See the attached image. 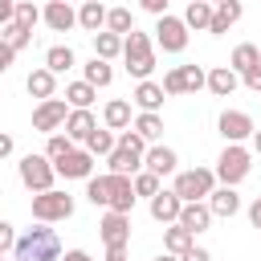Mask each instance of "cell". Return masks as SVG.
Masks as SVG:
<instances>
[{"instance_id": "18", "label": "cell", "mask_w": 261, "mask_h": 261, "mask_svg": "<svg viewBox=\"0 0 261 261\" xmlns=\"http://www.w3.org/2000/svg\"><path fill=\"white\" fill-rule=\"evenodd\" d=\"M143 167H147V171H155V175H175V171H179V155H175L171 147H163V143H151V147H147Z\"/></svg>"}, {"instance_id": "48", "label": "cell", "mask_w": 261, "mask_h": 261, "mask_svg": "<svg viewBox=\"0 0 261 261\" xmlns=\"http://www.w3.org/2000/svg\"><path fill=\"white\" fill-rule=\"evenodd\" d=\"M102 261H126V249H106V257Z\"/></svg>"}, {"instance_id": "49", "label": "cell", "mask_w": 261, "mask_h": 261, "mask_svg": "<svg viewBox=\"0 0 261 261\" xmlns=\"http://www.w3.org/2000/svg\"><path fill=\"white\" fill-rule=\"evenodd\" d=\"M249 143H253V151L261 155V130H253V139H249Z\"/></svg>"}, {"instance_id": "17", "label": "cell", "mask_w": 261, "mask_h": 261, "mask_svg": "<svg viewBox=\"0 0 261 261\" xmlns=\"http://www.w3.org/2000/svg\"><path fill=\"white\" fill-rule=\"evenodd\" d=\"M94 130H98L94 110H90V106H73V110H69V118H65V135H69L73 143H86Z\"/></svg>"}, {"instance_id": "37", "label": "cell", "mask_w": 261, "mask_h": 261, "mask_svg": "<svg viewBox=\"0 0 261 261\" xmlns=\"http://www.w3.org/2000/svg\"><path fill=\"white\" fill-rule=\"evenodd\" d=\"M12 20H20V24L37 29V20H45V8H37L33 0H16V12H12Z\"/></svg>"}, {"instance_id": "39", "label": "cell", "mask_w": 261, "mask_h": 261, "mask_svg": "<svg viewBox=\"0 0 261 261\" xmlns=\"http://www.w3.org/2000/svg\"><path fill=\"white\" fill-rule=\"evenodd\" d=\"M159 179H163V175H155V171H147V167H143V171H135V192L151 200L155 192H163V184H159Z\"/></svg>"}, {"instance_id": "27", "label": "cell", "mask_w": 261, "mask_h": 261, "mask_svg": "<svg viewBox=\"0 0 261 261\" xmlns=\"http://www.w3.org/2000/svg\"><path fill=\"white\" fill-rule=\"evenodd\" d=\"M241 12H245L241 0H224V4H216V16H212V29H208V33H212V37H224V33L241 20Z\"/></svg>"}, {"instance_id": "25", "label": "cell", "mask_w": 261, "mask_h": 261, "mask_svg": "<svg viewBox=\"0 0 261 261\" xmlns=\"http://www.w3.org/2000/svg\"><path fill=\"white\" fill-rule=\"evenodd\" d=\"M212 16H216V4L212 0H188V8H184L188 29H196V33H208L212 29Z\"/></svg>"}, {"instance_id": "13", "label": "cell", "mask_w": 261, "mask_h": 261, "mask_svg": "<svg viewBox=\"0 0 261 261\" xmlns=\"http://www.w3.org/2000/svg\"><path fill=\"white\" fill-rule=\"evenodd\" d=\"M94 159H98V155H94L90 147H73L69 155L57 159V175H61V179H90V175H94Z\"/></svg>"}, {"instance_id": "24", "label": "cell", "mask_w": 261, "mask_h": 261, "mask_svg": "<svg viewBox=\"0 0 261 261\" xmlns=\"http://www.w3.org/2000/svg\"><path fill=\"white\" fill-rule=\"evenodd\" d=\"M102 126H110V130H126V126H135V118H130V102H126V98H110V102L102 106Z\"/></svg>"}, {"instance_id": "20", "label": "cell", "mask_w": 261, "mask_h": 261, "mask_svg": "<svg viewBox=\"0 0 261 261\" xmlns=\"http://www.w3.org/2000/svg\"><path fill=\"white\" fill-rule=\"evenodd\" d=\"M24 90H29L37 102H45V98H53V94H57V73H53L49 65H37V69L24 77Z\"/></svg>"}, {"instance_id": "28", "label": "cell", "mask_w": 261, "mask_h": 261, "mask_svg": "<svg viewBox=\"0 0 261 261\" xmlns=\"http://www.w3.org/2000/svg\"><path fill=\"white\" fill-rule=\"evenodd\" d=\"M122 45H126V37H122V33H110V29L94 33V53H98V57H106V61L122 57Z\"/></svg>"}, {"instance_id": "40", "label": "cell", "mask_w": 261, "mask_h": 261, "mask_svg": "<svg viewBox=\"0 0 261 261\" xmlns=\"http://www.w3.org/2000/svg\"><path fill=\"white\" fill-rule=\"evenodd\" d=\"M16 241H20V237H16V228H12L8 220H0V253H12V249H16Z\"/></svg>"}, {"instance_id": "35", "label": "cell", "mask_w": 261, "mask_h": 261, "mask_svg": "<svg viewBox=\"0 0 261 261\" xmlns=\"http://www.w3.org/2000/svg\"><path fill=\"white\" fill-rule=\"evenodd\" d=\"M29 41H33V29H29V24H20V20H4V45H12V49L20 53Z\"/></svg>"}, {"instance_id": "44", "label": "cell", "mask_w": 261, "mask_h": 261, "mask_svg": "<svg viewBox=\"0 0 261 261\" xmlns=\"http://www.w3.org/2000/svg\"><path fill=\"white\" fill-rule=\"evenodd\" d=\"M249 224H253V228L261 232V196H257V200L249 204Z\"/></svg>"}, {"instance_id": "5", "label": "cell", "mask_w": 261, "mask_h": 261, "mask_svg": "<svg viewBox=\"0 0 261 261\" xmlns=\"http://www.w3.org/2000/svg\"><path fill=\"white\" fill-rule=\"evenodd\" d=\"M33 220H45V224H57V220H69L73 216V196L61 192V188H49V192H33Z\"/></svg>"}, {"instance_id": "32", "label": "cell", "mask_w": 261, "mask_h": 261, "mask_svg": "<svg viewBox=\"0 0 261 261\" xmlns=\"http://www.w3.org/2000/svg\"><path fill=\"white\" fill-rule=\"evenodd\" d=\"M94 98H98V86L86 82V77L65 86V102H69V106H94Z\"/></svg>"}, {"instance_id": "41", "label": "cell", "mask_w": 261, "mask_h": 261, "mask_svg": "<svg viewBox=\"0 0 261 261\" xmlns=\"http://www.w3.org/2000/svg\"><path fill=\"white\" fill-rule=\"evenodd\" d=\"M241 82H245V90H253V94H261V61L249 69V73H241Z\"/></svg>"}, {"instance_id": "3", "label": "cell", "mask_w": 261, "mask_h": 261, "mask_svg": "<svg viewBox=\"0 0 261 261\" xmlns=\"http://www.w3.org/2000/svg\"><path fill=\"white\" fill-rule=\"evenodd\" d=\"M122 61H126V73L130 77H139V82H147L151 77V69H155V41L147 37V33H126V45H122Z\"/></svg>"}, {"instance_id": "31", "label": "cell", "mask_w": 261, "mask_h": 261, "mask_svg": "<svg viewBox=\"0 0 261 261\" xmlns=\"http://www.w3.org/2000/svg\"><path fill=\"white\" fill-rule=\"evenodd\" d=\"M45 65H49L53 73H65V69L77 65V57H73L69 45H49V49H45Z\"/></svg>"}, {"instance_id": "30", "label": "cell", "mask_w": 261, "mask_h": 261, "mask_svg": "<svg viewBox=\"0 0 261 261\" xmlns=\"http://www.w3.org/2000/svg\"><path fill=\"white\" fill-rule=\"evenodd\" d=\"M257 61H261V49H257L253 41H241V45L232 49V57H228V65H232L237 73H249V69L257 65Z\"/></svg>"}, {"instance_id": "15", "label": "cell", "mask_w": 261, "mask_h": 261, "mask_svg": "<svg viewBox=\"0 0 261 261\" xmlns=\"http://www.w3.org/2000/svg\"><path fill=\"white\" fill-rule=\"evenodd\" d=\"M45 24H49L53 33L82 29V24H77V8H73L69 0H49V4H45Z\"/></svg>"}, {"instance_id": "51", "label": "cell", "mask_w": 261, "mask_h": 261, "mask_svg": "<svg viewBox=\"0 0 261 261\" xmlns=\"http://www.w3.org/2000/svg\"><path fill=\"white\" fill-rule=\"evenodd\" d=\"M212 4H224V0H212Z\"/></svg>"}, {"instance_id": "26", "label": "cell", "mask_w": 261, "mask_h": 261, "mask_svg": "<svg viewBox=\"0 0 261 261\" xmlns=\"http://www.w3.org/2000/svg\"><path fill=\"white\" fill-rule=\"evenodd\" d=\"M192 245H196V232H188V228H184L179 220H175V224H163V249H167V253L184 257V253H188Z\"/></svg>"}, {"instance_id": "38", "label": "cell", "mask_w": 261, "mask_h": 261, "mask_svg": "<svg viewBox=\"0 0 261 261\" xmlns=\"http://www.w3.org/2000/svg\"><path fill=\"white\" fill-rule=\"evenodd\" d=\"M106 29L110 33H135V16H130V8H110V16H106Z\"/></svg>"}, {"instance_id": "7", "label": "cell", "mask_w": 261, "mask_h": 261, "mask_svg": "<svg viewBox=\"0 0 261 261\" xmlns=\"http://www.w3.org/2000/svg\"><path fill=\"white\" fill-rule=\"evenodd\" d=\"M16 171H20V184H24L29 192H49L53 179H57V163H53L49 155H33V151L16 163Z\"/></svg>"}, {"instance_id": "47", "label": "cell", "mask_w": 261, "mask_h": 261, "mask_svg": "<svg viewBox=\"0 0 261 261\" xmlns=\"http://www.w3.org/2000/svg\"><path fill=\"white\" fill-rule=\"evenodd\" d=\"M12 147H16L12 135H0V155H12Z\"/></svg>"}, {"instance_id": "1", "label": "cell", "mask_w": 261, "mask_h": 261, "mask_svg": "<svg viewBox=\"0 0 261 261\" xmlns=\"http://www.w3.org/2000/svg\"><path fill=\"white\" fill-rule=\"evenodd\" d=\"M86 200L94 208H114V212H130L139 192H135V175H118V171H106V175H90L86 179Z\"/></svg>"}, {"instance_id": "36", "label": "cell", "mask_w": 261, "mask_h": 261, "mask_svg": "<svg viewBox=\"0 0 261 261\" xmlns=\"http://www.w3.org/2000/svg\"><path fill=\"white\" fill-rule=\"evenodd\" d=\"M73 147H77V143H73L69 135H61V130H53V135H45V155H49L53 163H57L61 155H69Z\"/></svg>"}, {"instance_id": "10", "label": "cell", "mask_w": 261, "mask_h": 261, "mask_svg": "<svg viewBox=\"0 0 261 261\" xmlns=\"http://www.w3.org/2000/svg\"><path fill=\"white\" fill-rule=\"evenodd\" d=\"M69 102L65 98H45V102H37V110H33V130L37 135H53V130H65V118H69Z\"/></svg>"}, {"instance_id": "11", "label": "cell", "mask_w": 261, "mask_h": 261, "mask_svg": "<svg viewBox=\"0 0 261 261\" xmlns=\"http://www.w3.org/2000/svg\"><path fill=\"white\" fill-rule=\"evenodd\" d=\"M98 237H102L106 249H126L130 245V212L106 208V216L98 220Z\"/></svg>"}, {"instance_id": "52", "label": "cell", "mask_w": 261, "mask_h": 261, "mask_svg": "<svg viewBox=\"0 0 261 261\" xmlns=\"http://www.w3.org/2000/svg\"><path fill=\"white\" fill-rule=\"evenodd\" d=\"M77 4H86V0H77Z\"/></svg>"}, {"instance_id": "9", "label": "cell", "mask_w": 261, "mask_h": 261, "mask_svg": "<svg viewBox=\"0 0 261 261\" xmlns=\"http://www.w3.org/2000/svg\"><path fill=\"white\" fill-rule=\"evenodd\" d=\"M155 45L163 53H184L188 49V20L184 16H155Z\"/></svg>"}, {"instance_id": "6", "label": "cell", "mask_w": 261, "mask_h": 261, "mask_svg": "<svg viewBox=\"0 0 261 261\" xmlns=\"http://www.w3.org/2000/svg\"><path fill=\"white\" fill-rule=\"evenodd\" d=\"M175 192H179V200L188 204V200H208L212 192H216V167H188V171H175V184H171Z\"/></svg>"}, {"instance_id": "22", "label": "cell", "mask_w": 261, "mask_h": 261, "mask_svg": "<svg viewBox=\"0 0 261 261\" xmlns=\"http://www.w3.org/2000/svg\"><path fill=\"white\" fill-rule=\"evenodd\" d=\"M106 16H110V8H106L102 0H86V4H77V24H82L86 33H102V29H106Z\"/></svg>"}, {"instance_id": "12", "label": "cell", "mask_w": 261, "mask_h": 261, "mask_svg": "<svg viewBox=\"0 0 261 261\" xmlns=\"http://www.w3.org/2000/svg\"><path fill=\"white\" fill-rule=\"evenodd\" d=\"M216 130L224 135V143H245V139H253L257 122H253V114H245V110H220Z\"/></svg>"}, {"instance_id": "43", "label": "cell", "mask_w": 261, "mask_h": 261, "mask_svg": "<svg viewBox=\"0 0 261 261\" xmlns=\"http://www.w3.org/2000/svg\"><path fill=\"white\" fill-rule=\"evenodd\" d=\"M184 261H212V253H208V249H200V245H192V249L184 253Z\"/></svg>"}, {"instance_id": "23", "label": "cell", "mask_w": 261, "mask_h": 261, "mask_svg": "<svg viewBox=\"0 0 261 261\" xmlns=\"http://www.w3.org/2000/svg\"><path fill=\"white\" fill-rule=\"evenodd\" d=\"M163 94H167V90H163V82H151V77H147V82H139V86H135L130 102H135L139 110H155V114H159V106H163Z\"/></svg>"}, {"instance_id": "19", "label": "cell", "mask_w": 261, "mask_h": 261, "mask_svg": "<svg viewBox=\"0 0 261 261\" xmlns=\"http://www.w3.org/2000/svg\"><path fill=\"white\" fill-rule=\"evenodd\" d=\"M237 86H245V82H241V73H237L232 65H212V69H208V90H212L216 98H232Z\"/></svg>"}, {"instance_id": "33", "label": "cell", "mask_w": 261, "mask_h": 261, "mask_svg": "<svg viewBox=\"0 0 261 261\" xmlns=\"http://www.w3.org/2000/svg\"><path fill=\"white\" fill-rule=\"evenodd\" d=\"M135 130H139L147 143H159V135H163V114H155V110H139Z\"/></svg>"}, {"instance_id": "29", "label": "cell", "mask_w": 261, "mask_h": 261, "mask_svg": "<svg viewBox=\"0 0 261 261\" xmlns=\"http://www.w3.org/2000/svg\"><path fill=\"white\" fill-rule=\"evenodd\" d=\"M82 77H86V82H94L98 90H106V86L114 82V69H110V61H106V57H98V53H94V57L82 65Z\"/></svg>"}, {"instance_id": "42", "label": "cell", "mask_w": 261, "mask_h": 261, "mask_svg": "<svg viewBox=\"0 0 261 261\" xmlns=\"http://www.w3.org/2000/svg\"><path fill=\"white\" fill-rule=\"evenodd\" d=\"M167 4H171V0H139V8L151 12V16H167Z\"/></svg>"}, {"instance_id": "16", "label": "cell", "mask_w": 261, "mask_h": 261, "mask_svg": "<svg viewBox=\"0 0 261 261\" xmlns=\"http://www.w3.org/2000/svg\"><path fill=\"white\" fill-rule=\"evenodd\" d=\"M212 220H216V212L208 208V200H188V204H184V212H179V224H184L188 232H196V237H200V232H208V224H212Z\"/></svg>"}, {"instance_id": "8", "label": "cell", "mask_w": 261, "mask_h": 261, "mask_svg": "<svg viewBox=\"0 0 261 261\" xmlns=\"http://www.w3.org/2000/svg\"><path fill=\"white\" fill-rule=\"evenodd\" d=\"M163 90L167 94H200V90H208V69L204 65H171L163 73Z\"/></svg>"}, {"instance_id": "14", "label": "cell", "mask_w": 261, "mask_h": 261, "mask_svg": "<svg viewBox=\"0 0 261 261\" xmlns=\"http://www.w3.org/2000/svg\"><path fill=\"white\" fill-rule=\"evenodd\" d=\"M151 220L155 224H175L179 220V212H184V200H179V192L175 188H163V192H155L151 196Z\"/></svg>"}, {"instance_id": "4", "label": "cell", "mask_w": 261, "mask_h": 261, "mask_svg": "<svg viewBox=\"0 0 261 261\" xmlns=\"http://www.w3.org/2000/svg\"><path fill=\"white\" fill-rule=\"evenodd\" d=\"M249 171H253V151H249L245 143H224V151H220V159H216V179L237 188Z\"/></svg>"}, {"instance_id": "2", "label": "cell", "mask_w": 261, "mask_h": 261, "mask_svg": "<svg viewBox=\"0 0 261 261\" xmlns=\"http://www.w3.org/2000/svg\"><path fill=\"white\" fill-rule=\"evenodd\" d=\"M12 261H61V241H57V232H53L45 220H37V228H24V237L16 241Z\"/></svg>"}, {"instance_id": "45", "label": "cell", "mask_w": 261, "mask_h": 261, "mask_svg": "<svg viewBox=\"0 0 261 261\" xmlns=\"http://www.w3.org/2000/svg\"><path fill=\"white\" fill-rule=\"evenodd\" d=\"M12 61H16V49L12 45H0V69H8Z\"/></svg>"}, {"instance_id": "34", "label": "cell", "mask_w": 261, "mask_h": 261, "mask_svg": "<svg viewBox=\"0 0 261 261\" xmlns=\"http://www.w3.org/2000/svg\"><path fill=\"white\" fill-rule=\"evenodd\" d=\"M86 147H90L94 155H102V159H106V155L118 147V130H110V126H98V130L86 139Z\"/></svg>"}, {"instance_id": "50", "label": "cell", "mask_w": 261, "mask_h": 261, "mask_svg": "<svg viewBox=\"0 0 261 261\" xmlns=\"http://www.w3.org/2000/svg\"><path fill=\"white\" fill-rule=\"evenodd\" d=\"M155 261H184V257H175V253H167V249H163V253H159Z\"/></svg>"}, {"instance_id": "21", "label": "cell", "mask_w": 261, "mask_h": 261, "mask_svg": "<svg viewBox=\"0 0 261 261\" xmlns=\"http://www.w3.org/2000/svg\"><path fill=\"white\" fill-rule=\"evenodd\" d=\"M208 208L216 212V216H224V220H232L237 212H241V196H237V188L232 184H220L212 196H208Z\"/></svg>"}, {"instance_id": "46", "label": "cell", "mask_w": 261, "mask_h": 261, "mask_svg": "<svg viewBox=\"0 0 261 261\" xmlns=\"http://www.w3.org/2000/svg\"><path fill=\"white\" fill-rule=\"evenodd\" d=\"M61 261H94V257H90L86 249H65V257H61Z\"/></svg>"}]
</instances>
